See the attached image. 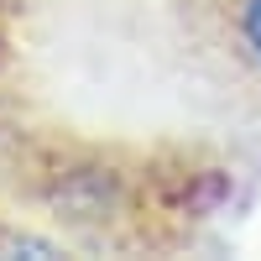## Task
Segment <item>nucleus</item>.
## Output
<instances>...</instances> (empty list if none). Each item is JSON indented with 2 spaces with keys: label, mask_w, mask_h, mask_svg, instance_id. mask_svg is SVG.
Returning <instances> with one entry per match:
<instances>
[{
  "label": "nucleus",
  "mask_w": 261,
  "mask_h": 261,
  "mask_svg": "<svg viewBox=\"0 0 261 261\" xmlns=\"http://www.w3.org/2000/svg\"><path fill=\"white\" fill-rule=\"evenodd\" d=\"M178 16L214 73L261 94V0H178Z\"/></svg>",
  "instance_id": "obj_1"
}]
</instances>
